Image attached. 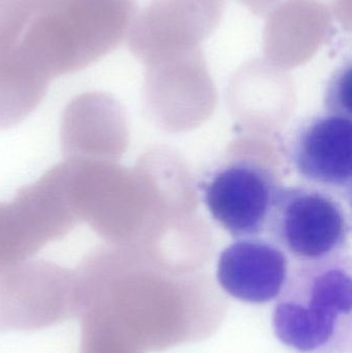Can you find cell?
Returning a JSON list of instances; mask_svg holds the SVG:
<instances>
[{"label": "cell", "mask_w": 352, "mask_h": 353, "mask_svg": "<svg viewBox=\"0 0 352 353\" xmlns=\"http://www.w3.org/2000/svg\"><path fill=\"white\" fill-rule=\"evenodd\" d=\"M351 65L339 68L329 81L324 92V111L351 117Z\"/></svg>", "instance_id": "14"}, {"label": "cell", "mask_w": 352, "mask_h": 353, "mask_svg": "<svg viewBox=\"0 0 352 353\" xmlns=\"http://www.w3.org/2000/svg\"><path fill=\"white\" fill-rule=\"evenodd\" d=\"M275 302L272 327L293 353H352V263L349 253L297 261Z\"/></svg>", "instance_id": "1"}, {"label": "cell", "mask_w": 352, "mask_h": 353, "mask_svg": "<svg viewBox=\"0 0 352 353\" xmlns=\"http://www.w3.org/2000/svg\"><path fill=\"white\" fill-rule=\"evenodd\" d=\"M76 312V272L45 261L0 271V332L43 329Z\"/></svg>", "instance_id": "4"}, {"label": "cell", "mask_w": 352, "mask_h": 353, "mask_svg": "<svg viewBox=\"0 0 352 353\" xmlns=\"http://www.w3.org/2000/svg\"><path fill=\"white\" fill-rule=\"evenodd\" d=\"M336 195L309 185L281 186L265 234L289 259L315 261L346 253L351 234V208Z\"/></svg>", "instance_id": "3"}, {"label": "cell", "mask_w": 352, "mask_h": 353, "mask_svg": "<svg viewBox=\"0 0 352 353\" xmlns=\"http://www.w3.org/2000/svg\"><path fill=\"white\" fill-rule=\"evenodd\" d=\"M114 105L101 92L82 93L66 105L60 130L65 159L107 161L115 151Z\"/></svg>", "instance_id": "10"}, {"label": "cell", "mask_w": 352, "mask_h": 353, "mask_svg": "<svg viewBox=\"0 0 352 353\" xmlns=\"http://www.w3.org/2000/svg\"><path fill=\"white\" fill-rule=\"evenodd\" d=\"M50 82L17 52L0 59V130L26 119L43 101Z\"/></svg>", "instance_id": "11"}, {"label": "cell", "mask_w": 352, "mask_h": 353, "mask_svg": "<svg viewBox=\"0 0 352 353\" xmlns=\"http://www.w3.org/2000/svg\"><path fill=\"white\" fill-rule=\"evenodd\" d=\"M136 10V0H47L16 50L52 81L119 47Z\"/></svg>", "instance_id": "2"}, {"label": "cell", "mask_w": 352, "mask_h": 353, "mask_svg": "<svg viewBox=\"0 0 352 353\" xmlns=\"http://www.w3.org/2000/svg\"><path fill=\"white\" fill-rule=\"evenodd\" d=\"M281 186L270 168L245 159L219 165L198 185L209 213L234 239L265 234Z\"/></svg>", "instance_id": "5"}, {"label": "cell", "mask_w": 352, "mask_h": 353, "mask_svg": "<svg viewBox=\"0 0 352 353\" xmlns=\"http://www.w3.org/2000/svg\"><path fill=\"white\" fill-rule=\"evenodd\" d=\"M47 0H0V59L20 43L29 23Z\"/></svg>", "instance_id": "13"}, {"label": "cell", "mask_w": 352, "mask_h": 353, "mask_svg": "<svg viewBox=\"0 0 352 353\" xmlns=\"http://www.w3.org/2000/svg\"><path fill=\"white\" fill-rule=\"evenodd\" d=\"M266 17L265 52L279 61L310 57L333 32L334 14L322 0H282Z\"/></svg>", "instance_id": "9"}, {"label": "cell", "mask_w": 352, "mask_h": 353, "mask_svg": "<svg viewBox=\"0 0 352 353\" xmlns=\"http://www.w3.org/2000/svg\"><path fill=\"white\" fill-rule=\"evenodd\" d=\"M225 6V0H151L130 27V51L155 61L198 49L218 28Z\"/></svg>", "instance_id": "7"}, {"label": "cell", "mask_w": 352, "mask_h": 353, "mask_svg": "<svg viewBox=\"0 0 352 353\" xmlns=\"http://www.w3.org/2000/svg\"><path fill=\"white\" fill-rule=\"evenodd\" d=\"M47 239L20 199L0 203V271L29 261Z\"/></svg>", "instance_id": "12"}, {"label": "cell", "mask_w": 352, "mask_h": 353, "mask_svg": "<svg viewBox=\"0 0 352 353\" xmlns=\"http://www.w3.org/2000/svg\"><path fill=\"white\" fill-rule=\"evenodd\" d=\"M287 255L264 236L236 239L219 256L216 277L231 298L264 305L278 298L289 272Z\"/></svg>", "instance_id": "8"}, {"label": "cell", "mask_w": 352, "mask_h": 353, "mask_svg": "<svg viewBox=\"0 0 352 353\" xmlns=\"http://www.w3.org/2000/svg\"><path fill=\"white\" fill-rule=\"evenodd\" d=\"M351 117L322 111L296 126L287 159L305 185L328 191L351 205Z\"/></svg>", "instance_id": "6"}]
</instances>
